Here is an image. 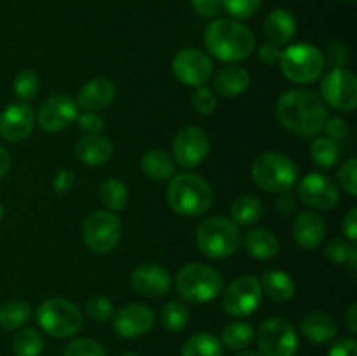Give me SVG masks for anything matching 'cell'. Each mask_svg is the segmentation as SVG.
I'll return each mask as SVG.
<instances>
[{
    "instance_id": "cell-52",
    "label": "cell",
    "mask_w": 357,
    "mask_h": 356,
    "mask_svg": "<svg viewBox=\"0 0 357 356\" xmlns=\"http://www.w3.org/2000/svg\"><path fill=\"white\" fill-rule=\"evenodd\" d=\"M258 56H260V59L264 63H267V65H274L275 61H279V56H281V51L278 49V45L271 44V42H267V44H264L260 47V52H258Z\"/></svg>"
},
{
    "instance_id": "cell-44",
    "label": "cell",
    "mask_w": 357,
    "mask_h": 356,
    "mask_svg": "<svg viewBox=\"0 0 357 356\" xmlns=\"http://www.w3.org/2000/svg\"><path fill=\"white\" fill-rule=\"evenodd\" d=\"M75 121L79 128L87 135H100L105 129V121L101 115H98V112H84V114L77 115Z\"/></svg>"
},
{
    "instance_id": "cell-49",
    "label": "cell",
    "mask_w": 357,
    "mask_h": 356,
    "mask_svg": "<svg viewBox=\"0 0 357 356\" xmlns=\"http://www.w3.org/2000/svg\"><path fill=\"white\" fill-rule=\"evenodd\" d=\"M75 184V175H73L72 170H59L58 175H56L54 181H52V187L58 194H65Z\"/></svg>"
},
{
    "instance_id": "cell-50",
    "label": "cell",
    "mask_w": 357,
    "mask_h": 356,
    "mask_svg": "<svg viewBox=\"0 0 357 356\" xmlns=\"http://www.w3.org/2000/svg\"><path fill=\"white\" fill-rule=\"evenodd\" d=\"M342 229H344L345 236H347L349 241L357 239V209L352 208L347 215L344 216V222H342Z\"/></svg>"
},
{
    "instance_id": "cell-54",
    "label": "cell",
    "mask_w": 357,
    "mask_h": 356,
    "mask_svg": "<svg viewBox=\"0 0 357 356\" xmlns=\"http://www.w3.org/2000/svg\"><path fill=\"white\" fill-rule=\"evenodd\" d=\"M9 166H10L9 152H7V150L0 145V180L6 177V173L9 171Z\"/></svg>"
},
{
    "instance_id": "cell-7",
    "label": "cell",
    "mask_w": 357,
    "mask_h": 356,
    "mask_svg": "<svg viewBox=\"0 0 357 356\" xmlns=\"http://www.w3.org/2000/svg\"><path fill=\"white\" fill-rule=\"evenodd\" d=\"M197 246L206 257L227 258L241 243L239 227L225 216H211L199 225L195 234Z\"/></svg>"
},
{
    "instance_id": "cell-13",
    "label": "cell",
    "mask_w": 357,
    "mask_h": 356,
    "mask_svg": "<svg viewBox=\"0 0 357 356\" xmlns=\"http://www.w3.org/2000/svg\"><path fill=\"white\" fill-rule=\"evenodd\" d=\"M174 77L185 86L201 87L213 77V61L201 49L188 47L178 52L171 63Z\"/></svg>"
},
{
    "instance_id": "cell-2",
    "label": "cell",
    "mask_w": 357,
    "mask_h": 356,
    "mask_svg": "<svg viewBox=\"0 0 357 356\" xmlns=\"http://www.w3.org/2000/svg\"><path fill=\"white\" fill-rule=\"evenodd\" d=\"M206 49L220 61L237 63L255 51V35L246 24L230 17H218L204 31Z\"/></svg>"
},
{
    "instance_id": "cell-16",
    "label": "cell",
    "mask_w": 357,
    "mask_h": 356,
    "mask_svg": "<svg viewBox=\"0 0 357 356\" xmlns=\"http://www.w3.org/2000/svg\"><path fill=\"white\" fill-rule=\"evenodd\" d=\"M77 115H79V110H77L75 100L66 94H54L42 103L37 121L44 131L59 133L75 122Z\"/></svg>"
},
{
    "instance_id": "cell-20",
    "label": "cell",
    "mask_w": 357,
    "mask_h": 356,
    "mask_svg": "<svg viewBox=\"0 0 357 356\" xmlns=\"http://www.w3.org/2000/svg\"><path fill=\"white\" fill-rule=\"evenodd\" d=\"M115 98V84L107 77H96L89 80L82 89L79 91L75 103L84 112H100L105 110Z\"/></svg>"
},
{
    "instance_id": "cell-22",
    "label": "cell",
    "mask_w": 357,
    "mask_h": 356,
    "mask_svg": "<svg viewBox=\"0 0 357 356\" xmlns=\"http://www.w3.org/2000/svg\"><path fill=\"white\" fill-rule=\"evenodd\" d=\"M250 72L241 65L222 66L213 77V87L225 98L241 96L250 87Z\"/></svg>"
},
{
    "instance_id": "cell-28",
    "label": "cell",
    "mask_w": 357,
    "mask_h": 356,
    "mask_svg": "<svg viewBox=\"0 0 357 356\" xmlns=\"http://www.w3.org/2000/svg\"><path fill=\"white\" fill-rule=\"evenodd\" d=\"M142 170L149 178L157 181L169 180L174 175V159L162 149H152L143 156Z\"/></svg>"
},
{
    "instance_id": "cell-17",
    "label": "cell",
    "mask_w": 357,
    "mask_h": 356,
    "mask_svg": "<svg viewBox=\"0 0 357 356\" xmlns=\"http://www.w3.org/2000/svg\"><path fill=\"white\" fill-rule=\"evenodd\" d=\"M35 126V112L24 101L13 103L0 114V136L7 142H23L31 135Z\"/></svg>"
},
{
    "instance_id": "cell-38",
    "label": "cell",
    "mask_w": 357,
    "mask_h": 356,
    "mask_svg": "<svg viewBox=\"0 0 357 356\" xmlns=\"http://www.w3.org/2000/svg\"><path fill=\"white\" fill-rule=\"evenodd\" d=\"M13 89L21 101L31 100L38 91V77L31 70H23L14 79Z\"/></svg>"
},
{
    "instance_id": "cell-32",
    "label": "cell",
    "mask_w": 357,
    "mask_h": 356,
    "mask_svg": "<svg viewBox=\"0 0 357 356\" xmlns=\"http://www.w3.org/2000/svg\"><path fill=\"white\" fill-rule=\"evenodd\" d=\"M31 307L23 300H7L0 306V327L6 330L21 328L30 320Z\"/></svg>"
},
{
    "instance_id": "cell-4",
    "label": "cell",
    "mask_w": 357,
    "mask_h": 356,
    "mask_svg": "<svg viewBox=\"0 0 357 356\" xmlns=\"http://www.w3.org/2000/svg\"><path fill=\"white\" fill-rule=\"evenodd\" d=\"M255 184L268 192H288L298 180V168L288 156L279 152H265L255 159L251 166Z\"/></svg>"
},
{
    "instance_id": "cell-45",
    "label": "cell",
    "mask_w": 357,
    "mask_h": 356,
    "mask_svg": "<svg viewBox=\"0 0 357 356\" xmlns=\"http://www.w3.org/2000/svg\"><path fill=\"white\" fill-rule=\"evenodd\" d=\"M190 3L202 17H216L222 9V0H190Z\"/></svg>"
},
{
    "instance_id": "cell-33",
    "label": "cell",
    "mask_w": 357,
    "mask_h": 356,
    "mask_svg": "<svg viewBox=\"0 0 357 356\" xmlns=\"http://www.w3.org/2000/svg\"><path fill=\"white\" fill-rule=\"evenodd\" d=\"M253 339L255 328L246 321H232L223 328L222 341L230 349H246Z\"/></svg>"
},
{
    "instance_id": "cell-40",
    "label": "cell",
    "mask_w": 357,
    "mask_h": 356,
    "mask_svg": "<svg viewBox=\"0 0 357 356\" xmlns=\"http://www.w3.org/2000/svg\"><path fill=\"white\" fill-rule=\"evenodd\" d=\"M216 105H218V98H216V94L213 93L209 87L201 86L195 89L194 94H192V107H194L199 114H213Z\"/></svg>"
},
{
    "instance_id": "cell-18",
    "label": "cell",
    "mask_w": 357,
    "mask_h": 356,
    "mask_svg": "<svg viewBox=\"0 0 357 356\" xmlns=\"http://www.w3.org/2000/svg\"><path fill=\"white\" fill-rule=\"evenodd\" d=\"M155 325V313L143 304H129L117 311L114 316V328L121 337L136 339L149 334Z\"/></svg>"
},
{
    "instance_id": "cell-21",
    "label": "cell",
    "mask_w": 357,
    "mask_h": 356,
    "mask_svg": "<svg viewBox=\"0 0 357 356\" xmlns=\"http://www.w3.org/2000/svg\"><path fill=\"white\" fill-rule=\"evenodd\" d=\"M326 236V223L316 212H302L293 222V237L305 250L319 246Z\"/></svg>"
},
{
    "instance_id": "cell-3",
    "label": "cell",
    "mask_w": 357,
    "mask_h": 356,
    "mask_svg": "<svg viewBox=\"0 0 357 356\" xmlns=\"http://www.w3.org/2000/svg\"><path fill=\"white\" fill-rule=\"evenodd\" d=\"M167 202L171 209L185 216H199L213 202V188L195 173H180L171 177L167 185Z\"/></svg>"
},
{
    "instance_id": "cell-14",
    "label": "cell",
    "mask_w": 357,
    "mask_h": 356,
    "mask_svg": "<svg viewBox=\"0 0 357 356\" xmlns=\"http://www.w3.org/2000/svg\"><path fill=\"white\" fill-rule=\"evenodd\" d=\"M209 138L206 131L197 126L180 129L173 140V159L181 168H197L208 157Z\"/></svg>"
},
{
    "instance_id": "cell-36",
    "label": "cell",
    "mask_w": 357,
    "mask_h": 356,
    "mask_svg": "<svg viewBox=\"0 0 357 356\" xmlns=\"http://www.w3.org/2000/svg\"><path fill=\"white\" fill-rule=\"evenodd\" d=\"M188 318H190V313H188L187 306L178 300H169L167 304H164L162 311H160L164 328L169 332L183 330L188 323Z\"/></svg>"
},
{
    "instance_id": "cell-11",
    "label": "cell",
    "mask_w": 357,
    "mask_h": 356,
    "mask_svg": "<svg viewBox=\"0 0 357 356\" xmlns=\"http://www.w3.org/2000/svg\"><path fill=\"white\" fill-rule=\"evenodd\" d=\"M261 286L257 276H243L230 283L223 292L222 306L229 316L244 318L257 311L261 302Z\"/></svg>"
},
{
    "instance_id": "cell-43",
    "label": "cell",
    "mask_w": 357,
    "mask_h": 356,
    "mask_svg": "<svg viewBox=\"0 0 357 356\" xmlns=\"http://www.w3.org/2000/svg\"><path fill=\"white\" fill-rule=\"evenodd\" d=\"M352 250H354V244L344 239H333L324 246V255L335 264H347Z\"/></svg>"
},
{
    "instance_id": "cell-57",
    "label": "cell",
    "mask_w": 357,
    "mask_h": 356,
    "mask_svg": "<svg viewBox=\"0 0 357 356\" xmlns=\"http://www.w3.org/2000/svg\"><path fill=\"white\" fill-rule=\"evenodd\" d=\"M122 356H142V355H136V353H126V355Z\"/></svg>"
},
{
    "instance_id": "cell-19",
    "label": "cell",
    "mask_w": 357,
    "mask_h": 356,
    "mask_svg": "<svg viewBox=\"0 0 357 356\" xmlns=\"http://www.w3.org/2000/svg\"><path fill=\"white\" fill-rule=\"evenodd\" d=\"M131 283L145 297H162L171 290V276L162 265L145 262L131 272Z\"/></svg>"
},
{
    "instance_id": "cell-25",
    "label": "cell",
    "mask_w": 357,
    "mask_h": 356,
    "mask_svg": "<svg viewBox=\"0 0 357 356\" xmlns=\"http://www.w3.org/2000/svg\"><path fill=\"white\" fill-rule=\"evenodd\" d=\"M296 20L288 9H274L265 20V35L274 45H284L295 37Z\"/></svg>"
},
{
    "instance_id": "cell-30",
    "label": "cell",
    "mask_w": 357,
    "mask_h": 356,
    "mask_svg": "<svg viewBox=\"0 0 357 356\" xmlns=\"http://www.w3.org/2000/svg\"><path fill=\"white\" fill-rule=\"evenodd\" d=\"M310 159L321 170H331L340 161V147L328 136L316 138L310 145Z\"/></svg>"
},
{
    "instance_id": "cell-48",
    "label": "cell",
    "mask_w": 357,
    "mask_h": 356,
    "mask_svg": "<svg viewBox=\"0 0 357 356\" xmlns=\"http://www.w3.org/2000/svg\"><path fill=\"white\" fill-rule=\"evenodd\" d=\"M347 59H349V52H347V47H345L344 44H338V42H335V44L328 45V61H330L335 68H340V66H344L345 63H347Z\"/></svg>"
},
{
    "instance_id": "cell-29",
    "label": "cell",
    "mask_w": 357,
    "mask_h": 356,
    "mask_svg": "<svg viewBox=\"0 0 357 356\" xmlns=\"http://www.w3.org/2000/svg\"><path fill=\"white\" fill-rule=\"evenodd\" d=\"M261 216V202L255 195H241L230 206V220L237 227L253 225Z\"/></svg>"
},
{
    "instance_id": "cell-51",
    "label": "cell",
    "mask_w": 357,
    "mask_h": 356,
    "mask_svg": "<svg viewBox=\"0 0 357 356\" xmlns=\"http://www.w3.org/2000/svg\"><path fill=\"white\" fill-rule=\"evenodd\" d=\"M275 209H278L282 216H288L289 213H293V209H295V199L289 194V191L279 194V198L275 199Z\"/></svg>"
},
{
    "instance_id": "cell-37",
    "label": "cell",
    "mask_w": 357,
    "mask_h": 356,
    "mask_svg": "<svg viewBox=\"0 0 357 356\" xmlns=\"http://www.w3.org/2000/svg\"><path fill=\"white\" fill-rule=\"evenodd\" d=\"M264 0H222V7L232 20H248L255 16Z\"/></svg>"
},
{
    "instance_id": "cell-31",
    "label": "cell",
    "mask_w": 357,
    "mask_h": 356,
    "mask_svg": "<svg viewBox=\"0 0 357 356\" xmlns=\"http://www.w3.org/2000/svg\"><path fill=\"white\" fill-rule=\"evenodd\" d=\"M222 342L218 337L213 334L202 332V334H195L185 342L181 356H222Z\"/></svg>"
},
{
    "instance_id": "cell-47",
    "label": "cell",
    "mask_w": 357,
    "mask_h": 356,
    "mask_svg": "<svg viewBox=\"0 0 357 356\" xmlns=\"http://www.w3.org/2000/svg\"><path fill=\"white\" fill-rule=\"evenodd\" d=\"M328 356H357V344L352 337L340 339L331 346Z\"/></svg>"
},
{
    "instance_id": "cell-34",
    "label": "cell",
    "mask_w": 357,
    "mask_h": 356,
    "mask_svg": "<svg viewBox=\"0 0 357 356\" xmlns=\"http://www.w3.org/2000/svg\"><path fill=\"white\" fill-rule=\"evenodd\" d=\"M100 199L108 212H119L128 202V187L117 178H108L100 187Z\"/></svg>"
},
{
    "instance_id": "cell-24",
    "label": "cell",
    "mask_w": 357,
    "mask_h": 356,
    "mask_svg": "<svg viewBox=\"0 0 357 356\" xmlns=\"http://www.w3.org/2000/svg\"><path fill=\"white\" fill-rule=\"evenodd\" d=\"M300 330H302L303 337L314 344H326V342L333 341L338 334V327L333 318L321 311L305 314L300 323Z\"/></svg>"
},
{
    "instance_id": "cell-1",
    "label": "cell",
    "mask_w": 357,
    "mask_h": 356,
    "mask_svg": "<svg viewBox=\"0 0 357 356\" xmlns=\"http://www.w3.org/2000/svg\"><path fill=\"white\" fill-rule=\"evenodd\" d=\"M278 119L296 136H316L328 121L326 103L319 94L309 89H289L279 98Z\"/></svg>"
},
{
    "instance_id": "cell-41",
    "label": "cell",
    "mask_w": 357,
    "mask_h": 356,
    "mask_svg": "<svg viewBox=\"0 0 357 356\" xmlns=\"http://www.w3.org/2000/svg\"><path fill=\"white\" fill-rule=\"evenodd\" d=\"M87 316L94 321H107L114 316V304L107 297H94L87 302Z\"/></svg>"
},
{
    "instance_id": "cell-5",
    "label": "cell",
    "mask_w": 357,
    "mask_h": 356,
    "mask_svg": "<svg viewBox=\"0 0 357 356\" xmlns=\"http://www.w3.org/2000/svg\"><path fill=\"white\" fill-rule=\"evenodd\" d=\"M176 290L181 299L202 304L215 300L223 290V279L216 269L206 264H188L178 272Z\"/></svg>"
},
{
    "instance_id": "cell-55",
    "label": "cell",
    "mask_w": 357,
    "mask_h": 356,
    "mask_svg": "<svg viewBox=\"0 0 357 356\" xmlns=\"http://www.w3.org/2000/svg\"><path fill=\"white\" fill-rule=\"evenodd\" d=\"M347 264L351 265V272H352V274H354V272H356V265H357V250H356V246H354V250L351 251V257H349Z\"/></svg>"
},
{
    "instance_id": "cell-35",
    "label": "cell",
    "mask_w": 357,
    "mask_h": 356,
    "mask_svg": "<svg viewBox=\"0 0 357 356\" xmlns=\"http://www.w3.org/2000/svg\"><path fill=\"white\" fill-rule=\"evenodd\" d=\"M44 349V337L35 328H23L14 339V355L38 356Z\"/></svg>"
},
{
    "instance_id": "cell-26",
    "label": "cell",
    "mask_w": 357,
    "mask_h": 356,
    "mask_svg": "<svg viewBox=\"0 0 357 356\" xmlns=\"http://www.w3.org/2000/svg\"><path fill=\"white\" fill-rule=\"evenodd\" d=\"M244 250L251 257L267 260V258H272L274 255H278L279 239L272 230L265 229V227H257V229H251L244 236Z\"/></svg>"
},
{
    "instance_id": "cell-9",
    "label": "cell",
    "mask_w": 357,
    "mask_h": 356,
    "mask_svg": "<svg viewBox=\"0 0 357 356\" xmlns=\"http://www.w3.org/2000/svg\"><path fill=\"white\" fill-rule=\"evenodd\" d=\"M121 222L108 209H98L87 215L82 225L84 243L94 253H108L121 239Z\"/></svg>"
},
{
    "instance_id": "cell-12",
    "label": "cell",
    "mask_w": 357,
    "mask_h": 356,
    "mask_svg": "<svg viewBox=\"0 0 357 356\" xmlns=\"http://www.w3.org/2000/svg\"><path fill=\"white\" fill-rule=\"evenodd\" d=\"M321 98L335 110L352 112L357 105V80L347 68H333L321 82Z\"/></svg>"
},
{
    "instance_id": "cell-15",
    "label": "cell",
    "mask_w": 357,
    "mask_h": 356,
    "mask_svg": "<svg viewBox=\"0 0 357 356\" xmlns=\"http://www.w3.org/2000/svg\"><path fill=\"white\" fill-rule=\"evenodd\" d=\"M298 195L314 209H330L340 199L338 185L323 173H309L300 180Z\"/></svg>"
},
{
    "instance_id": "cell-53",
    "label": "cell",
    "mask_w": 357,
    "mask_h": 356,
    "mask_svg": "<svg viewBox=\"0 0 357 356\" xmlns=\"http://www.w3.org/2000/svg\"><path fill=\"white\" fill-rule=\"evenodd\" d=\"M345 321H347L349 332H351V334H356L357 332V304H352V306L349 307Z\"/></svg>"
},
{
    "instance_id": "cell-56",
    "label": "cell",
    "mask_w": 357,
    "mask_h": 356,
    "mask_svg": "<svg viewBox=\"0 0 357 356\" xmlns=\"http://www.w3.org/2000/svg\"><path fill=\"white\" fill-rule=\"evenodd\" d=\"M237 356H260V355H258L257 351H243V353H239Z\"/></svg>"
},
{
    "instance_id": "cell-23",
    "label": "cell",
    "mask_w": 357,
    "mask_h": 356,
    "mask_svg": "<svg viewBox=\"0 0 357 356\" xmlns=\"http://www.w3.org/2000/svg\"><path fill=\"white\" fill-rule=\"evenodd\" d=\"M114 154V145L107 136L86 135L75 143V156L80 163L87 166L105 164Z\"/></svg>"
},
{
    "instance_id": "cell-39",
    "label": "cell",
    "mask_w": 357,
    "mask_h": 356,
    "mask_svg": "<svg viewBox=\"0 0 357 356\" xmlns=\"http://www.w3.org/2000/svg\"><path fill=\"white\" fill-rule=\"evenodd\" d=\"M63 356H107L103 346L93 339H75L63 351Z\"/></svg>"
},
{
    "instance_id": "cell-46",
    "label": "cell",
    "mask_w": 357,
    "mask_h": 356,
    "mask_svg": "<svg viewBox=\"0 0 357 356\" xmlns=\"http://www.w3.org/2000/svg\"><path fill=\"white\" fill-rule=\"evenodd\" d=\"M324 129H326L328 133V138L335 140V142L345 138L349 133L347 122H345L342 117H328L326 124H324Z\"/></svg>"
},
{
    "instance_id": "cell-10",
    "label": "cell",
    "mask_w": 357,
    "mask_h": 356,
    "mask_svg": "<svg viewBox=\"0 0 357 356\" xmlns=\"http://www.w3.org/2000/svg\"><path fill=\"white\" fill-rule=\"evenodd\" d=\"M260 356H295L298 335L284 318H268L258 330Z\"/></svg>"
},
{
    "instance_id": "cell-27",
    "label": "cell",
    "mask_w": 357,
    "mask_h": 356,
    "mask_svg": "<svg viewBox=\"0 0 357 356\" xmlns=\"http://www.w3.org/2000/svg\"><path fill=\"white\" fill-rule=\"evenodd\" d=\"M261 292L267 293L268 299L275 302H288L295 295V281L291 276L279 269H268L261 276Z\"/></svg>"
},
{
    "instance_id": "cell-8",
    "label": "cell",
    "mask_w": 357,
    "mask_h": 356,
    "mask_svg": "<svg viewBox=\"0 0 357 356\" xmlns=\"http://www.w3.org/2000/svg\"><path fill=\"white\" fill-rule=\"evenodd\" d=\"M38 325L52 337H72L82 328L84 318L79 307L66 299H47L37 309Z\"/></svg>"
},
{
    "instance_id": "cell-6",
    "label": "cell",
    "mask_w": 357,
    "mask_h": 356,
    "mask_svg": "<svg viewBox=\"0 0 357 356\" xmlns=\"http://www.w3.org/2000/svg\"><path fill=\"white\" fill-rule=\"evenodd\" d=\"M279 65L282 73L295 84L316 82L324 72L326 58L323 52L312 44H293L281 51Z\"/></svg>"
},
{
    "instance_id": "cell-42",
    "label": "cell",
    "mask_w": 357,
    "mask_h": 356,
    "mask_svg": "<svg viewBox=\"0 0 357 356\" xmlns=\"http://www.w3.org/2000/svg\"><path fill=\"white\" fill-rule=\"evenodd\" d=\"M338 181L351 195L357 194V159L351 157L338 170Z\"/></svg>"
},
{
    "instance_id": "cell-58",
    "label": "cell",
    "mask_w": 357,
    "mask_h": 356,
    "mask_svg": "<svg viewBox=\"0 0 357 356\" xmlns=\"http://www.w3.org/2000/svg\"><path fill=\"white\" fill-rule=\"evenodd\" d=\"M2 215H3V209H2V205H0V220H2Z\"/></svg>"
}]
</instances>
